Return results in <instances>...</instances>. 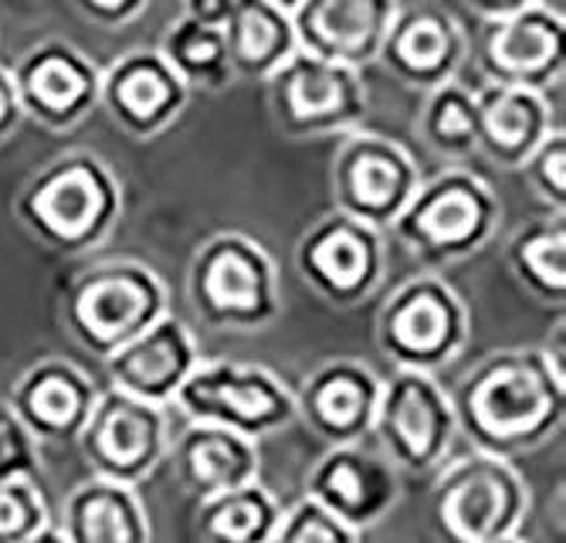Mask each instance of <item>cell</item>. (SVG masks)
I'll return each mask as SVG.
<instances>
[{
  "label": "cell",
  "mask_w": 566,
  "mask_h": 543,
  "mask_svg": "<svg viewBox=\"0 0 566 543\" xmlns=\"http://www.w3.org/2000/svg\"><path fill=\"white\" fill-rule=\"evenodd\" d=\"M170 438L167 408L129 398L116 387H98V398L75 446L92 469V479L136 489L160 469L170 452Z\"/></svg>",
  "instance_id": "10"
},
{
  "label": "cell",
  "mask_w": 566,
  "mask_h": 543,
  "mask_svg": "<svg viewBox=\"0 0 566 543\" xmlns=\"http://www.w3.org/2000/svg\"><path fill=\"white\" fill-rule=\"evenodd\" d=\"M469 38L458 21L441 8L397 11L377 62L407 88L434 92L444 82H454V72L465 62Z\"/></svg>",
  "instance_id": "22"
},
{
  "label": "cell",
  "mask_w": 566,
  "mask_h": 543,
  "mask_svg": "<svg viewBox=\"0 0 566 543\" xmlns=\"http://www.w3.org/2000/svg\"><path fill=\"white\" fill-rule=\"evenodd\" d=\"M65 543H153L149 513L133 485L85 479L65 503L55 523Z\"/></svg>",
  "instance_id": "25"
},
{
  "label": "cell",
  "mask_w": 566,
  "mask_h": 543,
  "mask_svg": "<svg viewBox=\"0 0 566 543\" xmlns=\"http://www.w3.org/2000/svg\"><path fill=\"white\" fill-rule=\"evenodd\" d=\"M305 500L323 507L353 533H367L390 516L400 500V472L374 441L326 449L305 476Z\"/></svg>",
  "instance_id": "15"
},
{
  "label": "cell",
  "mask_w": 566,
  "mask_h": 543,
  "mask_svg": "<svg viewBox=\"0 0 566 543\" xmlns=\"http://www.w3.org/2000/svg\"><path fill=\"white\" fill-rule=\"evenodd\" d=\"M458 435L475 452L512 459L546 446L566 418V377L543 351H495L448 390Z\"/></svg>",
  "instance_id": "1"
},
{
  "label": "cell",
  "mask_w": 566,
  "mask_h": 543,
  "mask_svg": "<svg viewBox=\"0 0 566 543\" xmlns=\"http://www.w3.org/2000/svg\"><path fill=\"white\" fill-rule=\"evenodd\" d=\"M69 4L98 28H123L146 11L149 0H69Z\"/></svg>",
  "instance_id": "35"
},
{
  "label": "cell",
  "mask_w": 566,
  "mask_h": 543,
  "mask_svg": "<svg viewBox=\"0 0 566 543\" xmlns=\"http://www.w3.org/2000/svg\"><path fill=\"white\" fill-rule=\"evenodd\" d=\"M157 52L187 88L218 92L234 79L221 28H203V24L180 18L177 24H170Z\"/></svg>",
  "instance_id": "29"
},
{
  "label": "cell",
  "mask_w": 566,
  "mask_h": 543,
  "mask_svg": "<svg viewBox=\"0 0 566 543\" xmlns=\"http://www.w3.org/2000/svg\"><path fill=\"white\" fill-rule=\"evenodd\" d=\"M295 394V421L326 449L367 441L377 418L380 377L356 357H336L308 370Z\"/></svg>",
  "instance_id": "17"
},
{
  "label": "cell",
  "mask_w": 566,
  "mask_h": 543,
  "mask_svg": "<svg viewBox=\"0 0 566 543\" xmlns=\"http://www.w3.org/2000/svg\"><path fill=\"white\" fill-rule=\"evenodd\" d=\"M234 0H184V18L203 28H224Z\"/></svg>",
  "instance_id": "36"
},
{
  "label": "cell",
  "mask_w": 566,
  "mask_h": 543,
  "mask_svg": "<svg viewBox=\"0 0 566 543\" xmlns=\"http://www.w3.org/2000/svg\"><path fill=\"white\" fill-rule=\"evenodd\" d=\"M24 543H65V536H62V530H59L55 523H48L44 530H38V533L28 536Z\"/></svg>",
  "instance_id": "39"
},
{
  "label": "cell",
  "mask_w": 566,
  "mask_h": 543,
  "mask_svg": "<svg viewBox=\"0 0 566 543\" xmlns=\"http://www.w3.org/2000/svg\"><path fill=\"white\" fill-rule=\"evenodd\" d=\"M167 459L174 462L177 482L197 503L221 497L228 489L259 482L262 469L259 441L200 421H187V428L177 438H170Z\"/></svg>",
  "instance_id": "23"
},
{
  "label": "cell",
  "mask_w": 566,
  "mask_h": 543,
  "mask_svg": "<svg viewBox=\"0 0 566 543\" xmlns=\"http://www.w3.org/2000/svg\"><path fill=\"white\" fill-rule=\"evenodd\" d=\"M421 187V170L400 143L377 133L346 136L329 164L333 211L374 231H390Z\"/></svg>",
  "instance_id": "11"
},
{
  "label": "cell",
  "mask_w": 566,
  "mask_h": 543,
  "mask_svg": "<svg viewBox=\"0 0 566 543\" xmlns=\"http://www.w3.org/2000/svg\"><path fill=\"white\" fill-rule=\"evenodd\" d=\"M505 259L520 285L543 306L566 303V218L549 215L530 221L505 244Z\"/></svg>",
  "instance_id": "27"
},
{
  "label": "cell",
  "mask_w": 566,
  "mask_h": 543,
  "mask_svg": "<svg viewBox=\"0 0 566 543\" xmlns=\"http://www.w3.org/2000/svg\"><path fill=\"white\" fill-rule=\"evenodd\" d=\"M269 543H359V533L302 497L298 503L282 510V520Z\"/></svg>",
  "instance_id": "33"
},
{
  "label": "cell",
  "mask_w": 566,
  "mask_h": 543,
  "mask_svg": "<svg viewBox=\"0 0 566 543\" xmlns=\"http://www.w3.org/2000/svg\"><path fill=\"white\" fill-rule=\"evenodd\" d=\"M295 269L319 300L336 310H353L380 289L387 275V244L380 231L329 211L298 238Z\"/></svg>",
  "instance_id": "13"
},
{
  "label": "cell",
  "mask_w": 566,
  "mask_h": 543,
  "mask_svg": "<svg viewBox=\"0 0 566 543\" xmlns=\"http://www.w3.org/2000/svg\"><path fill=\"white\" fill-rule=\"evenodd\" d=\"M221 31L234 79L265 82L289 55L298 52L292 18L269 0H234Z\"/></svg>",
  "instance_id": "26"
},
{
  "label": "cell",
  "mask_w": 566,
  "mask_h": 543,
  "mask_svg": "<svg viewBox=\"0 0 566 543\" xmlns=\"http://www.w3.org/2000/svg\"><path fill=\"white\" fill-rule=\"evenodd\" d=\"M458 435L448 390L434 374L390 370L380 377V401L370 441L400 476H431L444 466Z\"/></svg>",
  "instance_id": "9"
},
{
  "label": "cell",
  "mask_w": 566,
  "mask_h": 543,
  "mask_svg": "<svg viewBox=\"0 0 566 543\" xmlns=\"http://www.w3.org/2000/svg\"><path fill=\"white\" fill-rule=\"evenodd\" d=\"M282 520V503L262 482L200 500L193 530L200 543H269Z\"/></svg>",
  "instance_id": "28"
},
{
  "label": "cell",
  "mask_w": 566,
  "mask_h": 543,
  "mask_svg": "<svg viewBox=\"0 0 566 543\" xmlns=\"http://www.w3.org/2000/svg\"><path fill=\"white\" fill-rule=\"evenodd\" d=\"M465 4L482 14V21H492V18H509L516 11H526L533 4H543V0H465Z\"/></svg>",
  "instance_id": "38"
},
{
  "label": "cell",
  "mask_w": 566,
  "mask_h": 543,
  "mask_svg": "<svg viewBox=\"0 0 566 543\" xmlns=\"http://www.w3.org/2000/svg\"><path fill=\"white\" fill-rule=\"evenodd\" d=\"M38 472H41V446L18 421L8 401H0V482L38 479Z\"/></svg>",
  "instance_id": "34"
},
{
  "label": "cell",
  "mask_w": 566,
  "mask_h": 543,
  "mask_svg": "<svg viewBox=\"0 0 566 543\" xmlns=\"http://www.w3.org/2000/svg\"><path fill=\"white\" fill-rule=\"evenodd\" d=\"M475 62L489 85L549 92L566 69V24L549 4H533L509 18L482 21Z\"/></svg>",
  "instance_id": "14"
},
{
  "label": "cell",
  "mask_w": 566,
  "mask_h": 543,
  "mask_svg": "<svg viewBox=\"0 0 566 543\" xmlns=\"http://www.w3.org/2000/svg\"><path fill=\"white\" fill-rule=\"evenodd\" d=\"M472 98L479 150L502 170H520L553 129H563L553 126V109L543 92L485 82L472 92Z\"/></svg>",
  "instance_id": "24"
},
{
  "label": "cell",
  "mask_w": 566,
  "mask_h": 543,
  "mask_svg": "<svg viewBox=\"0 0 566 543\" xmlns=\"http://www.w3.org/2000/svg\"><path fill=\"white\" fill-rule=\"evenodd\" d=\"M119 215V180L95 154L55 157L18 194L21 228L55 255L98 249L113 234Z\"/></svg>",
  "instance_id": "2"
},
{
  "label": "cell",
  "mask_w": 566,
  "mask_h": 543,
  "mask_svg": "<svg viewBox=\"0 0 566 543\" xmlns=\"http://www.w3.org/2000/svg\"><path fill=\"white\" fill-rule=\"evenodd\" d=\"M190 88L177 79V72L164 62V55L153 48L123 55L98 85V103L109 109L113 123L136 136L149 139L164 133L187 106Z\"/></svg>",
  "instance_id": "21"
},
{
  "label": "cell",
  "mask_w": 566,
  "mask_h": 543,
  "mask_svg": "<svg viewBox=\"0 0 566 543\" xmlns=\"http://www.w3.org/2000/svg\"><path fill=\"white\" fill-rule=\"evenodd\" d=\"M289 18L298 52L364 72L380 55L397 0H302Z\"/></svg>",
  "instance_id": "18"
},
{
  "label": "cell",
  "mask_w": 566,
  "mask_h": 543,
  "mask_svg": "<svg viewBox=\"0 0 566 543\" xmlns=\"http://www.w3.org/2000/svg\"><path fill=\"white\" fill-rule=\"evenodd\" d=\"M492 543H530V540H523V536L516 533V536H502V540H492Z\"/></svg>",
  "instance_id": "41"
},
{
  "label": "cell",
  "mask_w": 566,
  "mask_h": 543,
  "mask_svg": "<svg viewBox=\"0 0 566 543\" xmlns=\"http://www.w3.org/2000/svg\"><path fill=\"white\" fill-rule=\"evenodd\" d=\"M520 170L539 201L553 215H563L566 208V133L553 129Z\"/></svg>",
  "instance_id": "32"
},
{
  "label": "cell",
  "mask_w": 566,
  "mask_h": 543,
  "mask_svg": "<svg viewBox=\"0 0 566 543\" xmlns=\"http://www.w3.org/2000/svg\"><path fill=\"white\" fill-rule=\"evenodd\" d=\"M265 82L272 119L292 139L346 133L367 113L364 72L305 52L289 55Z\"/></svg>",
  "instance_id": "12"
},
{
  "label": "cell",
  "mask_w": 566,
  "mask_h": 543,
  "mask_svg": "<svg viewBox=\"0 0 566 543\" xmlns=\"http://www.w3.org/2000/svg\"><path fill=\"white\" fill-rule=\"evenodd\" d=\"M21 116L44 129H72L98 106L102 72L65 41H44L11 69Z\"/></svg>",
  "instance_id": "16"
},
{
  "label": "cell",
  "mask_w": 566,
  "mask_h": 543,
  "mask_svg": "<svg viewBox=\"0 0 566 543\" xmlns=\"http://www.w3.org/2000/svg\"><path fill=\"white\" fill-rule=\"evenodd\" d=\"M51 523L38 479L0 482V543H24Z\"/></svg>",
  "instance_id": "31"
},
{
  "label": "cell",
  "mask_w": 566,
  "mask_h": 543,
  "mask_svg": "<svg viewBox=\"0 0 566 543\" xmlns=\"http://www.w3.org/2000/svg\"><path fill=\"white\" fill-rule=\"evenodd\" d=\"M465 300L438 275L421 272L400 282L377 313V347L394 370L434 374L469 343Z\"/></svg>",
  "instance_id": "7"
},
{
  "label": "cell",
  "mask_w": 566,
  "mask_h": 543,
  "mask_svg": "<svg viewBox=\"0 0 566 543\" xmlns=\"http://www.w3.org/2000/svg\"><path fill=\"white\" fill-rule=\"evenodd\" d=\"M170 313L164 279L136 259H109L82 269L62 289V326L95 361Z\"/></svg>",
  "instance_id": "3"
},
{
  "label": "cell",
  "mask_w": 566,
  "mask_h": 543,
  "mask_svg": "<svg viewBox=\"0 0 566 543\" xmlns=\"http://www.w3.org/2000/svg\"><path fill=\"white\" fill-rule=\"evenodd\" d=\"M98 398L95 380L62 357L28 367L8 394V408L34 435L38 446H75V438Z\"/></svg>",
  "instance_id": "20"
},
{
  "label": "cell",
  "mask_w": 566,
  "mask_h": 543,
  "mask_svg": "<svg viewBox=\"0 0 566 543\" xmlns=\"http://www.w3.org/2000/svg\"><path fill=\"white\" fill-rule=\"evenodd\" d=\"M418 136L438 157H469L479 150L475 98L461 82H444L428 92V103L418 116Z\"/></svg>",
  "instance_id": "30"
},
{
  "label": "cell",
  "mask_w": 566,
  "mask_h": 543,
  "mask_svg": "<svg viewBox=\"0 0 566 543\" xmlns=\"http://www.w3.org/2000/svg\"><path fill=\"white\" fill-rule=\"evenodd\" d=\"M190 306L224 333L265 330L282 310V282L272 255L241 231H221L197 244L187 269Z\"/></svg>",
  "instance_id": "4"
},
{
  "label": "cell",
  "mask_w": 566,
  "mask_h": 543,
  "mask_svg": "<svg viewBox=\"0 0 566 543\" xmlns=\"http://www.w3.org/2000/svg\"><path fill=\"white\" fill-rule=\"evenodd\" d=\"M502 205L495 190L472 170L451 167L421 180L418 194L390 224L403 249L431 265H448L475 255L495 234Z\"/></svg>",
  "instance_id": "6"
},
{
  "label": "cell",
  "mask_w": 566,
  "mask_h": 543,
  "mask_svg": "<svg viewBox=\"0 0 566 543\" xmlns=\"http://www.w3.org/2000/svg\"><path fill=\"white\" fill-rule=\"evenodd\" d=\"M170 408L187 421L218 425L262 441L295 421V394L269 367L200 361Z\"/></svg>",
  "instance_id": "8"
},
{
  "label": "cell",
  "mask_w": 566,
  "mask_h": 543,
  "mask_svg": "<svg viewBox=\"0 0 566 543\" xmlns=\"http://www.w3.org/2000/svg\"><path fill=\"white\" fill-rule=\"evenodd\" d=\"M21 106H18V92H14V82H11V72L0 65V143H4L18 123H21Z\"/></svg>",
  "instance_id": "37"
},
{
  "label": "cell",
  "mask_w": 566,
  "mask_h": 543,
  "mask_svg": "<svg viewBox=\"0 0 566 543\" xmlns=\"http://www.w3.org/2000/svg\"><path fill=\"white\" fill-rule=\"evenodd\" d=\"M530 516V485L512 459L469 452L444 462L431 489L438 543H492L516 536Z\"/></svg>",
  "instance_id": "5"
},
{
  "label": "cell",
  "mask_w": 566,
  "mask_h": 543,
  "mask_svg": "<svg viewBox=\"0 0 566 543\" xmlns=\"http://www.w3.org/2000/svg\"><path fill=\"white\" fill-rule=\"evenodd\" d=\"M200 361L203 357L190 326L180 316L167 313L149 330L133 336L113 357L102 361V367H106L109 387L146 405L170 408L177 390L197 370Z\"/></svg>",
  "instance_id": "19"
},
{
  "label": "cell",
  "mask_w": 566,
  "mask_h": 543,
  "mask_svg": "<svg viewBox=\"0 0 566 543\" xmlns=\"http://www.w3.org/2000/svg\"><path fill=\"white\" fill-rule=\"evenodd\" d=\"M269 4H275L279 11H285V14H292L298 4H302V0H269Z\"/></svg>",
  "instance_id": "40"
}]
</instances>
